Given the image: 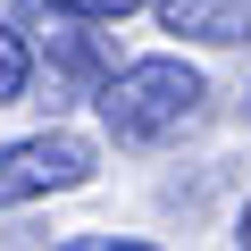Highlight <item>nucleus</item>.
I'll use <instances>...</instances> for the list:
<instances>
[{"label": "nucleus", "instance_id": "f257e3e1", "mask_svg": "<svg viewBox=\"0 0 251 251\" xmlns=\"http://www.w3.org/2000/svg\"><path fill=\"white\" fill-rule=\"evenodd\" d=\"M92 109H100V126H109L117 151H168V143H184L193 126L209 117V75L193 59H176V50L126 59V67L100 75Z\"/></svg>", "mask_w": 251, "mask_h": 251}, {"label": "nucleus", "instance_id": "7ed1b4c3", "mask_svg": "<svg viewBox=\"0 0 251 251\" xmlns=\"http://www.w3.org/2000/svg\"><path fill=\"white\" fill-rule=\"evenodd\" d=\"M42 67H50V100L67 109V100H92V92H100V75H109L117 59H109V42H100V34H84V17H67V34H50V42H42Z\"/></svg>", "mask_w": 251, "mask_h": 251}, {"label": "nucleus", "instance_id": "6e6552de", "mask_svg": "<svg viewBox=\"0 0 251 251\" xmlns=\"http://www.w3.org/2000/svg\"><path fill=\"white\" fill-rule=\"evenodd\" d=\"M234 243H243V251H251V201H243V209H234Z\"/></svg>", "mask_w": 251, "mask_h": 251}, {"label": "nucleus", "instance_id": "423d86ee", "mask_svg": "<svg viewBox=\"0 0 251 251\" xmlns=\"http://www.w3.org/2000/svg\"><path fill=\"white\" fill-rule=\"evenodd\" d=\"M50 17H84V25H117V17H134V9H151V0H42Z\"/></svg>", "mask_w": 251, "mask_h": 251}, {"label": "nucleus", "instance_id": "39448f33", "mask_svg": "<svg viewBox=\"0 0 251 251\" xmlns=\"http://www.w3.org/2000/svg\"><path fill=\"white\" fill-rule=\"evenodd\" d=\"M25 92H34V42L0 17V109H17Z\"/></svg>", "mask_w": 251, "mask_h": 251}, {"label": "nucleus", "instance_id": "20e7f679", "mask_svg": "<svg viewBox=\"0 0 251 251\" xmlns=\"http://www.w3.org/2000/svg\"><path fill=\"white\" fill-rule=\"evenodd\" d=\"M151 9L176 42H201V50H243L251 42V0H151Z\"/></svg>", "mask_w": 251, "mask_h": 251}, {"label": "nucleus", "instance_id": "1a4fd4ad", "mask_svg": "<svg viewBox=\"0 0 251 251\" xmlns=\"http://www.w3.org/2000/svg\"><path fill=\"white\" fill-rule=\"evenodd\" d=\"M243 109H251V92H243Z\"/></svg>", "mask_w": 251, "mask_h": 251}, {"label": "nucleus", "instance_id": "0eeeda50", "mask_svg": "<svg viewBox=\"0 0 251 251\" xmlns=\"http://www.w3.org/2000/svg\"><path fill=\"white\" fill-rule=\"evenodd\" d=\"M67 251H151L143 234H67Z\"/></svg>", "mask_w": 251, "mask_h": 251}, {"label": "nucleus", "instance_id": "f03ea898", "mask_svg": "<svg viewBox=\"0 0 251 251\" xmlns=\"http://www.w3.org/2000/svg\"><path fill=\"white\" fill-rule=\"evenodd\" d=\"M92 168H100V151L67 126L17 134V143H0V209H25L42 193H75V184H92Z\"/></svg>", "mask_w": 251, "mask_h": 251}]
</instances>
